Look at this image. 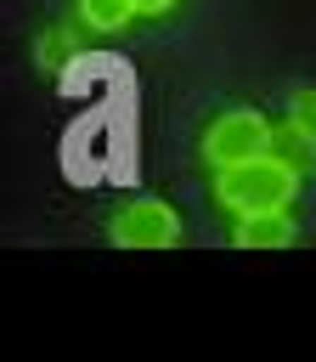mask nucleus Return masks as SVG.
Wrapping results in <instances>:
<instances>
[{"mask_svg": "<svg viewBox=\"0 0 316 362\" xmlns=\"http://www.w3.org/2000/svg\"><path fill=\"white\" fill-rule=\"evenodd\" d=\"M299 170H288L276 153H260V158H243V164H226L214 170V198L220 209L231 215H254V209H293L299 198Z\"/></svg>", "mask_w": 316, "mask_h": 362, "instance_id": "1", "label": "nucleus"}, {"mask_svg": "<svg viewBox=\"0 0 316 362\" xmlns=\"http://www.w3.org/2000/svg\"><path fill=\"white\" fill-rule=\"evenodd\" d=\"M73 57H79L73 28H45V34L34 40V62H40V74H51V79H62V74L73 68Z\"/></svg>", "mask_w": 316, "mask_h": 362, "instance_id": "6", "label": "nucleus"}, {"mask_svg": "<svg viewBox=\"0 0 316 362\" xmlns=\"http://www.w3.org/2000/svg\"><path fill=\"white\" fill-rule=\"evenodd\" d=\"M107 238L119 249H169L181 238V215L164 204V198H130L113 221H107Z\"/></svg>", "mask_w": 316, "mask_h": 362, "instance_id": "3", "label": "nucleus"}, {"mask_svg": "<svg viewBox=\"0 0 316 362\" xmlns=\"http://www.w3.org/2000/svg\"><path fill=\"white\" fill-rule=\"evenodd\" d=\"M175 6H181V0H135L141 17H164V11H175Z\"/></svg>", "mask_w": 316, "mask_h": 362, "instance_id": "9", "label": "nucleus"}, {"mask_svg": "<svg viewBox=\"0 0 316 362\" xmlns=\"http://www.w3.org/2000/svg\"><path fill=\"white\" fill-rule=\"evenodd\" d=\"M271 153H276L288 170H299L305 181L316 175V136H310V130H299L293 119H282V124L271 130Z\"/></svg>", "mask_w": 316, "mask_h": 362, "instance_id": "5", "label": "nucleus"}, {"mask_svg": "<svg viewBox=\"0 0 316 362\" xmlns=\"http://www.w3.org/2000/svg\"><path fill=\"white\" fill-rule=\"evenodd\" d=\"M271 119L254 113V107H231L220 113L209 130H203V164L209 170H226V164H243V158H260L271 153Z\"/></svg>", "mask_w": 316, "mask_h": 362, "instance_id": "2", "label": "nucleus"}, {"mask_svg": "<svg viewBox=\"0 0 316 362\" xmlns=\"http://www.w3.org/2000/svg\"><path fill=\"white\" fill-rule=\"evenodd\" d=\"M135 17V0H79V23L96 34H119Z\"/></svg>", "mask_w": 316, "mask_h": 362, "instance_id": "7", "label": "nucleus"}, {"mask_svg": "<svg viewBox=\"0 0 316 362\" xmlns=\"http://www.w3.org/2000/svg\"><path fill=\"white\" fill-rule=\"evenodd\" d=\"M288 119H293L299 130H310V136H316V90H310V85H299V90L288 96Z\"/></svg>", "mask_w": 316, "mask_h": 362, "instance_id": "8", "label": "nucleus"}, {"mask_svg": "<svg viewBox=\"0 0 316 362\" xmlns=\"http://www.w3.org/2000/svg\"><path fill=\"white\" fill-rule=\"evenodd\" d=\"M293 232L299 226H293L288 209H254V215H237V226H231V238L243 249H288Z\"/></svg>", "mask_w": 316, "mask_h": 362, "instance_id": "4", "label": "nucleus"}]
</instances>
